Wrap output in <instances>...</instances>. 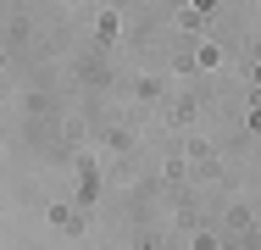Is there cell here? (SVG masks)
Listing matches in <instances>:
<instances>
[]
</instances>
